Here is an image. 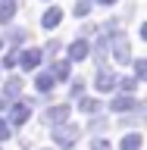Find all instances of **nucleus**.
<instances>
[{
  "instance_id": "nucleus-1",
  "label": "nucleus",
  "mask_w": 147,
  "mask_h": 150,
  "mask_svg": "<svg viewBox=\"0 0 147 150\" xmlns=\"http://www.w3.org/2000/svg\"><path fill=\"white\" fill-rule=\"evenodd\" d=\"M78 138H82V125H75V122H63V125L53 128V141L60 147H66V150H72Z\"/></svg>"
},
{
  "instance_id": "nucleus-2",
  "label": "nucleus",
  "mask_w": 147,
  "mask_h": 150,
  "mask_svg": "<svg viewBox=\"0 0 147 150\" xmlns=\"http://www.w3.org/2000/svg\"><path fill=\"white\" fill-rule=\"evenodd\" d=\"M113 56H116V63H122V66L131 63V44L122 35H113Z\"/></svg>"
},
{
  "instance_id": "nucleus-3",
  "label": "nucleus",
  "mask_w": 147,
  "mask_h": 150,
  "mask_svg": "<svg viewBox=\"0 0 147 150\" xmlns=\"http://www.w3.org/2000/svg\"><path fill=\"white\" fill-rule=\"evenodd\" d=\"M110 110L113 112H129V110H144V106H141V100L138 97H131V94H119V97H116V100H110Z\"/></svg>"
},
{
  "instance_id": "nucleus-4",
  "label": "nucleus",
  "mask_w": 147,
  "mask_h": 150,
  "mask_svg": "<svg viewBox=\"0 0 147 150\" xmlns=\"http://www.w3.org/2000/svg\"><path fill=\"white\" fill-rule=\"evenodd\" d=\"M44 56H41V50L38 47H28V50H22V56H16V63L25 69V72H31V69H38V63H41Z\"/></svg>"
},
{
  "instance_id": "nucleus-5",
  "label": "nucleus",
  "mask_w": 147,
  "mask_h": 150,
  "mask_svg": "<svg viewBox=\"0 0 147 150\" xmlns=\"http://www.w3.org/2000/svg\"><path fill=\"white\" fill-rule=\"evenodd\" d=\"M28 116H31V106H28V103H13V106H9L6 125H25Z\"/></svg>"
},
{
  "instance_id": "nucleus-6",
  "label": "nucleus",
  "mask_w": 147,
  "mask_h": 150,
  "mask_svg": "<svg viewBox=\"0 0 147 150\" xmlns=\"http://www.w3.org/2000/svg\"><path fill=\"white\" fill-rule=\"evenodd\" d=\"M69 112H72V106H66V103H63V106L47 110V112H44V125H53V128H56V125H63V122L69 119Z\"/></svg>"
},
{
  "instance_id": "nucleus-7",
  "label": "nucleus",
  "mask_w": 147,
  "mask_h": 150,
  "mask_svg": "<svg viewBox=\"0 0 147 150\" xmlns=\"http://www.w3.org/2000/svg\"><path fill=\"white\" fill-rule=\"evenodd\" d=\"M94 88H97V91H100V94L113 91V88H116V75H113L110 69H100V72L94 75Z\"/></svg>"
},
{
  "instance_id": "nucleus-8",
  "label": "nucleus",
  "mask_w": 147,
  "mask_h": 150,
  "mask_svg": "<svg viewBox=\"0 0 147 150\" xmlns=\"http://www.w3.org/2000/svg\"><path fill=\"white\" fill-rule=\"evenodd\" d=\"M88 53H91V47H88V41H72L69 44V63H82V59H88Z\"/></svg>"
},
{
  "instance_id": "nucleus-9",
  "label": "nucleus",
  "mask_w": 147,
  "mask_h": 150,
  "mask_svg": "<svg viewBox=\"0 0 147 150\" xmlns=\"http://www.w3.org/2000/svg\"><path fill=\"white\" fill-rule=\"evenodd\" d=\"M41 22H44V28H56L60 22H63V9H60V6H50V9L44 13Z\"/></svg>"
},
{
  "instance_id": "nucleus-10",
  "label": "nucleus",
  "mask_w": 147,
  "mask_h": 150,
  "mask_svg": "<svg viewBox=\"0 0 147 150\" xmlns=\"http://www.w3.org/2000/svg\"><path fill=\"white\" fill-rule=\"evenodd\" d=\"M47 75H50L53 81H66V78H69V63H66V59L63 63H53V69H50Z\"/></svg>"
},
{
  "instance_id": "nucleus-11",
  "label": "nucleus",
  "mask_w": 147,
  "mask_h": 150,
  "mask_svg": "<svg viewBox=\"0 0 147 150\" xmlns=\"http://www.w3.org/2000/svg\"><path fill=\"white\" fill-rule=\"evenodd\" d=\"M119 150H141V134H138V131L125 134V138L119 141Z\"/></svg>"
},
{
  "instance_id": "nucleus-12",
  "label": "nucleus",
  "mask_w": 147,
  "mask_h": 150,
  "mask_svg": "<svg viewBox=\"0 0 147 150\" xmlns=\"http://www.w3.org/2000/svg\"><path fill=\"white\" fill-rule=\"evenodd\" d=\"M78 110H85V112H97L100 116V100H94V97H78Z\"/></svg>"
},
{
  "instance_id": "nucleus-13",
  "label": "nucleus",
  "mask_w": 147,
  "mask_h": 150,
  "mask_svg": "<svg viewBox=\"0 0 147 150\" xmlns=\"http://www.w3.org/2000/svg\"><path fill=\"white\" fill-rule=\"evenodd\" d=\"M16 16V0H0V22H9Z\"/></svg>"
},
{
  "instance_id": "nucleus-14",
  "label": "nucleus",
  "mask_w": 147,
  "mask_h": 150,
  "mask_svg": "<svg viewBox=\"0 0 147 150\" xmlns=\"http://www.w3.org/2000/svg\"><path fill=\"white\" fill-rule=\"evenodd\" d=\"M19 91H22V78H19V75H13V78L3 84V94H6V100H9V97H16Z\"/></svg>"
},
{
  "instance_id": "nucleus-15",
  "label": "nucleus",
  "mask_w": 147,
  "mask_h": 150,
  "mask_svg": "<svg viewBox=\"0 0 147 150\" xmlns=\"http://www.w3.org/2000/svg\"><path fill=\"white\" fill-rule=\"evenodd\" d=\"M53 84H56V81H53V78H50V75L44 72V75H38L35 88H38V91H41V94H50V91H53Z\"/></svg>"
},
{
  "instance_id": "nucleus-16",
  "label": "nucleus",
  "mask_w": 147,
  "mask_h": 150,
  "mask_svg": "<svg viewBox=\"0 0 147 150\" xmlns=\"http://www.w3.org/2000/svg\"><path fill=\"white\" fill-rule=\"evenodd\" d=\"M88 13H91V0H75V6H72V16L85 19Z\"/></svg>"
},
{
  "instance_id": "nucleus-17",
  "label": "nucleus",
  "mask_w": 147,
  "mask_h": 150,
  "mask_svg": "<svg viewBox=\"0 0 147 150\" xmlns=\"http://www.w3.org/2000/svg\"><path fill=\"white\" fill-rule=\"evenodd\" d=\"M94 56H97V63L107 59V38H97V44H94Z\"/></svg>"
},
{
  "instance_id": "nucleus-18",
  "label": "nucleus",
  "mask_w": 147,
  "mask_h": 150,
  "mask_svg": "<svg viewBox=\"0 0 147 150\" xmlns=\"http://www.w3.org/2000/svg\"><path fill=\"white\" fill-rule=\"evenodd\" d=\"M107 128H110V122L103 119V116H94V119H91V131H94V134H97V131H107Z\"/></svg>"
},
{
  "instance_id": "nucleus-19",
  "label": "nucleus",
  "mask_w": 147,
  "mask_h": 150,
  "mask_svg": "<svg viewBox=\"0 0 147 150\" xmlns=\"http://www.w3.org/2000/svg\"><path fill=\"white\" fill-rule=\"evenodd\" d=\"M135 81H141V78H147V63L144 59H135V75H131Z\"/></svg>"
},
{
  "instance_id": "nucleus-20",
  "label": "nucleus",
  "mask_w": 147,
  "mask_h": 150,
  "mask_svg": "<svg viewBox=\"0 0 147 150\" xmlns=\"http://www.w3.org/2000/svg\"><path fill=\"white\" fill-rule=\"evenodd\" d=\"M9 38H13L16 44H25V41H28V31H22V28H9Z\"/></svg>"
},
{
  "instance_id": "nucleus-21",
  "label": "nucleus",
  "mask_w": 147,
  "mask_h": 150,
  "mask_svg": "<svg viewBox=\"0 0 147 150\" xmlns=\"http://www.w3.org/2000/svg\"><path fill=\"white\" fill-rule=\"evenodd\" d=\"M135 88H138V81H135L131 75H129V78H122V91H125V94H131Z\"/></svg>"
},
{
  "instance_id": "nucleus-22",
  "label": "nucleus",
  "mask_w": 147,
  "mask_h": 150,
  "mask_svg": "<svg viewBox=\"0 0 147 150\" xmlns=\"http://www.w3.org/2000/svg\"><path fill=\"white\" fill-rule=\"evenodd\" d=\"M82 91H85V84L75 78V81H72V88H69V97H82Z\"/></svg>"
},
{
  "instance_id": "nucleus-23",
  "label": "nucleus",
  "mask_w": 147,
  "mask_h": 150,
  "mask_svg": "<svg viewBox=\"0 0 147 150\" xmlns=\"http://www.w3.org/2000/svg\"><path fill=\"white\" fill-rule=\"evenodd\" d=\"M56 50H60V41H50V44H47L44 50H41V56H44V53H47V56H53Z\"/></svg>"
},
{
  "instance_id": "nucleus-24",
  "label": "nucleus",
  "mask_w": 147,
  "mask_h": 150,
  "mask_svg": "<svg viewBox=\"0 0 147 150\" xmlns=\"http://www.w3.org/2000/svg\"><path fill=\"white\" fill-rule=\"evenodd\" d=\"M13 131H9V125H6V119H0V141H6Z\"/></svg>"
},
{
  "instance_id": "nucleus-25",
  "label": "nucleus",
  "mask_w": 147,
  "mask_h": 150,
  "mask_svg": "<svg viewBox=\"0 0 147 150\" xmlns=\"http://www.w3.org/2000/svg\"><path fill=\"white\" fill-rule=\"evenodd\" d=\"M91 150H110V144H107V141H97V138H94V144H91Z\"/></svg>"
},
{
  "instance_id": "nucleus-26",
  "label": "nucleus",
  "mask_w": 147,
  "mask_h": 150,
  "mask_svg": "<svg viewBox=\"0 0 147 150\" xmlns=\"http://www.w3.org/2000/svg\"><path fill=\"white\" fill-rule=\"evenodd\" d=\"M3 66H16V53H6V56H3Z\"/></svg>"
},
{
  "instance_id": "nucleus-27",
  "label": "nucleus",
  "mask_w": 147,
  "mask_h": 150,
  "mask_svg": "<svg viewBox=\"0 0 147 150\" xmlns=\"http://www.w3.org/2000/svg\"><path fill=\"white\" fill-rule=\"evenodd\" d=\"M97 3H103V6H110V3H116V0H97Z\"/></svg>"
},
{
  "instance_id": "nucleus-28",
  "label": "nucleus",
  "mask_w": 147,
  "mask_h": 150,
  "mask_svg": "<svg viewBox=\"0 0 147 150\" xmlns=\"http://www.w3.org/2000/svg\"><path fill=\"white\" fill-rule=\"evenodd\" d=\"M0 50H3V38H0Z\"/></svg>"
}]
</instances>
